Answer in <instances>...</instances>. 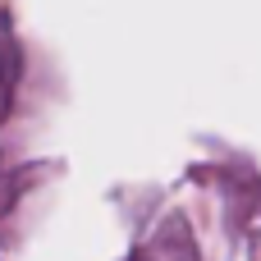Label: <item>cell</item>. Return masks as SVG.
<instances>
[]
</instances>
